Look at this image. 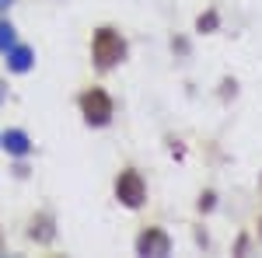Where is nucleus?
<instances>
[{
	"label": "nucleus",
	"mask_w": 262,
	"mask_h": 258,
	"mask_svg": "<svg viewBox=\"0 0 262 258\" xmlns=\"http://www.w3.org/2000/svg\"><path fill=\"white\" fill-rule=\"evenodd\" d=\"M217 28H221V14H217L213 7H210V11H203L200 18H196V32H203V35H213Z\"/></svg>",
	"instance_id": "9"
},
{
	"label": "nucleus",
	"mask_w": 262,
	"mask_h": 258,
	"mask_svg": "<svg viewBox=\"0 0 262 258\" xmlns=\"http://www.w3.org/2000/svg\"><path fill=\"white\" fill-rule=\"evenodd\" d=\"M77 108H81V119L88 129H108L112 119H116V98L101 87V84H91L77 95Z\"/></svg>",
	"instance_id": "2"
},
{
	"label": "nucleus",
	"mask_w": 262,
	"mask_h": 258,
	"mask_svg": "<svg viewBox=\"0 0 262 258\" xmlns=\"http://www.w3.org/2000/svg\"><path fill=\"white\" fill-rule=\"evenodd\" d=\"M259 227H262V220H259Z\"/></svg>",
	"instance_id": "15"
},
{
	"label": "nucleus",
	"mask_w": 262,
	"mask_h": 258,
	"mask_svg": "<svg viewBox=\"0 0 262 258\" xmlns=\"http://www.w3.org/2000/svg\"><path fill=\"white\" fill-rule=\"evenodd\" d=\"M133 251L140 258H168L171 255V234L158 227V223H150V227H143L137 241H133Z\"/></svg>",
	"instance_id": "4"
},
{
	"label": "nucleus",
	"mask_w": 262,
	"mask_h": 258,
	"mask_svg": "<svg viewBox=\"0 0 262 258\" xmlns=\"http://www.w3.org/2000/svg\"><path fill=\"white\" fill-rule=\"evenodd\" d=\"M14 42H18V28H14V21L7 18V14H0V56H4Z\"/></svg>",
	"instance_id": "8"
},
{
	"label": "nucleus",
	"mask_w": 262,
	"mask_h": 258,
	"mask_svg": "<svg viewBox=\"0 0 262 258\" xmlns=\"http://www.w3.org/2000/svg\"><path fill=\"white\" fill-rule=\"evenodd\" d=\"M112 196L119 202L122 209H129V213H140L143 206H147V178H143L140 168H133V164H126L116 181H112Z\"/></svg>",
	"instance_id": "3"
},
{
	"label": "nucleus",
	"mask_w": 262,
	"mask_h": 258,
	"mask_svg": "<svg viewBox=\"0 0 262 258\" xmlns=\"http://www.w3.org/2000/svg\"><path fill=\"white\" fill-rule=\"evenodd\" d=\"M28 241L32 244H39V248H49L53 241H56V213L53 209H39V213H32L28 217Z\"/></svg>",
	"instance_id": "5"
},
{
	"label": "nucleus",
	"mask_w": 262,
	"mask_h": 258,
	"mask_svg": "<svg viewBox=\"0 0 262 258\" xmlns=\"http://www.w3.org/2000/svg\"><path fill=\"white\" fill-rule=\"evenodd\" d=\"M0 105H7V84L0 80Z\"/></svg>",
	"instance_id": "13"
},
{
	"label": "nucleus",
	"mask_w": 262,
	"mask_h": 258,
	"mask_svg": "<svg viewBox=\"0 0 262 258\" xmlns=\"http://www.w3.org/2000/svg\"><path fill=\"white\" fill-rule=\"evenodd\" d=\"M0 255H4V238H0Z\"/></svg>",
	"instance_id": "14"
},
{
	"label": "nucleus",
	"mask_w": 262,
	"mask_h": 258,
	"mask_svg": "<svg viewBox=\"0 0 262 258\" xmlns=\"http://www.w3.org/2000/svg\"><path fill=\"white\" fill-rule=\"evenodd\" d=\"M196 209H200V213H213V209H217V192H213V189H203L200 199H196Z\"/></svg>",
	"instance_id": "10"
},
{
	"label": "nucleus",
	"mask_w": 262,
	"mask_h": 258,
	"mask_svg": "<svg viewBox=\"0 0 262 258\" xmlns=\"http://www.w3.org/2000/svg\"><path fill=\"white\" fill-rule=\"evenodd\" d=\"M4 66H7V74H14V77L32 74V70H35V49H32L28 42H14V45L4 53Z\"/></svg>",
	"instance_id": "7"
},
{
	"label": "nucleus",
	"mask_w": 262,
	"mask_h": 258,
	"mask_svg": "<svg viewBox=\"0 0 262 258\" xmlns=\"http://www.w3.org/2000/svg\"><path fill=\"white\" fill-rule=\"evenodd\" d=\"M14 4H18V0H0V14H7V11H11Z\"/></svg>",
	"instance_id": "12"
},
{
	"label": "nucleus",
	"mask_w": 262,
	"mask_h": 258,
	"mask_svg": "<svg viewBox=\"0 0 262 258\" xmlns=\"http://www.w3.org/2000/svg\"><path fill=\"white\" fill-rule=\"evenodd\" d=\"M129 60V42L116 25H98L91 32V66L98 74H112Z\"/></svg>",
	"instance_id": "1"
},
{
	"label": "nucleus",
	"mask_w": 262,
	"mask_h": 258,
	"mask_svg": "<svg viewBox=\"0 0 262 258\" xmlns=\"http://www.w3.org/2000/svg\"><path fill=\"white\" fill-rule=\"evenodd\" d=\"M171 53H179V56H189V42H185V39H171Z\"/></svg>",
	"instance_id": "11"
},
{
	"label": "nucleus",
	"mask_w": 262,
	"mask_h": 258,
	"mask_svg": "<svg viewBox=\"0 0 262 258\" xmlns=\"http://www.w3.org/2000/svg\"><path fill=\"white\" fill-rule=\"evenodd\" d=\"M0 150H4L7 157H14V160H28L32 150H35V143H32V136H28L21 126H11V129L0 133Z\"/></svg>",
	"instance_id": "6"
}]
</instances>
